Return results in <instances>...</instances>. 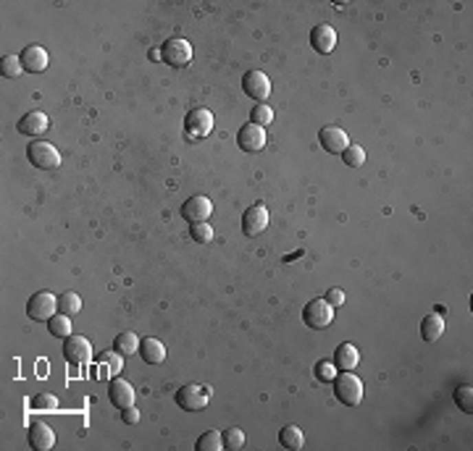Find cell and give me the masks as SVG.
Instances as JSON below:
<instances>
[{"mask_svg": "<svg viewBox=\"0 0 473 451\" xmlns=\"http://www.w3.org/2000/svg\"><path fill=\"white\" fill-rule=\"evenodd\" d=\"M331 383H334V393H337V399H340L342 404H347V407H358V404L363 402V380L358 378L353 370L337 375Z\"/></svg>", "mask_w": 473, "mask_h": 451, "instance_id": "6da1fadb", "label": "cell"}, {"mask_svg": "<svg viewBox=\"0 0 473 451\" xmlns=\"http://www.w3.org/2000/svg\"><path fill=\"white\" fill-rule=\"evenodd\" d=\"M27 158L40 171H53V168L60 165V152L50 142H45V139H34V142L27 145Z\"/></svg>", "mask_w": 473, "mask_h": 451, "instance_id": "7a4b0ae2", "label": "cell"}, {"mask_svg": "<svg viewBox=\"0 0 473 451\" xmlns=\"http://www.w3.org/2000/svg\"><path fill=\"white\" fill-rule=\"evenodd\" d=\"M58 312V297L50 291H37L27 299V315L37 323H47Z\"/></svg>", "mask_w": 473, "mask_h": 451, "instance_id": "3957f363", "label": "cell"}, {"mask_svg": "<svg viewBox=\"0 0 473 451\" xmlns=\"http://www.w3.org/2000/svg\"><path fill=\"white\" fill-rule=\"evenodd\" d=\"M302 321H305V325L308 328H313V331H324L329 323L334 321V307L329 305L326 299H311L308 305H305V310H302Z\"/></svg>", "mask_w": 473, "mask_h": 451, "instance_id": "277c9868", "label": "cell"}, {"mask_svg": "<svg viewBox=\"0 0 473 451\" xmlns=\"http://www.w3.org/2000/svg\"><path fill=\"white\" fill-rule=\"evenodd\" d=\"M208 399H210V389L208 386H195L187 383L177 391V404L184 412H200L208 407Z\"/></svg>", "mask_w": 473, "mask_h": 451, "instance_id": "5b68a950", "label": "cell"}, {"mask_svg": "<svg viewBox=\"0 0 473 451\" xmlns=\"http://www.w3.org/2000/svg\"><path fill=\"white\" fill-rule=\"evenodd\" d=\"M161 60H166L174 69H182V66H187L192 60V45L187 40H182V37H171V40H166L161 45Z\"/></svg>", "mask_w": 473, "mask_h": 451, "instance_id": "8992f818", "label": "cell"}, {"mask_svg": "<svg viewBox=\"0 0 473 451\" xmlns=\"http://www.w3.org/2000/svg\"><path fill=\"white\" fill-rule=\"evenodd\" d=\"M184 129H187V137H195V139H203L213 131V113L208 108H195L187 113V121H184Z\"/></svg>", "mask_w": 473, "mask_h": 451, "instance_id": "52a82bcc", "label": "cell"}, {"mask_svg": "<svg viewBox=\"0 0 473 451\" xmlns=\"http://www.w3.org/2000/svg\"><path fill=\"white\" fill-rule=\"evenodd\" d=\"M236 147L242 152H261L266 147V131H263V126L245 124L242 129L236 131Z\"/></svg>", "mask_w": 473, "mask_h": 451, "instance_id": "ba28073f", "label": "cell"}, {"mask_svg": "<svg viewBox=\"0 0 473 451\" xmlns=\"http://www.w3.org/2000/svg\"><path fill=\"white\" fill-rule=\"evenodd\" d=\"M63 357H66V362H69V365H85V362H89V357H92V347H89V338L72 334L69 338H66V344H63Z\"/></svg>", "mask_w": 473, "mask_h": 451, "instance_id": "9c48e42d", "label": "cell"}, {"mask_svg": "<svg viewBox=\"0 0 473 451\" xmlns=\"http://www.w3.org/2000/svg\"><path fill=\"white\" fill-rule=\"evenodd\" d=\"M242 89H245L248 97L261 102L271 95V79L263 71H248L242 76Z\"/></svg>", "mask_w": 473, "mask_h": 451, "instance_id": "30bf717a", "label": "cell"}, {"mask_svg": "<svg viewBox=\"0 0 473 451\" xmlns=\"http://www.w3.org/2000/svg\"><path fill=\"white\" fill-rule=\"evenodd\" d=\"M268 229V210L266 205H250L248 210H245V216H242V231L248 233V236H258V233H263Z\"/></svg>", "mask_w": 473, "mask_h": 451, "instance_id": "8fae6325", "label": "cell"}, {"mask_svg": "<svg viewBox=\"0 0 473 451\" xmlns=\"http://www.w3.org/2000/svg\"><path fill=\"white\" fill-rule=\"evenodd\" d=\"M210 213H213V205L203 194L190 197L187 203L182 205V218L187 220V223H206L210 218Z\"/></svg>", "mask_w": 473, "mask_h": 451, "instance_id": "7c38bea8", "label": "cell"}, {"mask_svg": "<svg viewBox=\"0 0 473 451\" xmlns=\"http://www.w3.org/2000/svg\"><path fill=\"white\" fill-rule=\"evenodd\" d=\"M19 58H21L24 71L30 73H43L47 69V63H50V56H47V50H45L43 45H27Z\"/></svg>", "mask_w": 473, "mask_h": 451, "instance_id": "4fadbf2b", "label": "cell"}, {"mask_svg": "<svg viewBox=\"0 0 473 451\" xmlns=\"http://www.w3.org/2000/svg\"><path fill=\"white\" fill-rule=\"evenodd\" d=\"M318 142H321V147H324L326 152L342 155V152L347 150V145H350V137H347L344 129H340V126H324L321 134H318Z\"/></svg>", "mask_w": 473, "mask_h": 451, "instance_id": "5bb4252c", "label": "cell"}, {"mask_svg": "<svg viewBox=\"0 0 473 451\" xmlns=\"http://www.w3.org/2000/svg\"><path fill=\"white\" fill-rule=\"evenodd\" d=\"M311 45L316 53H321V56H329L334 47H337V32H334V27H329V24H318V27H313L311 30Z\"/></svg>", "mask_w": 473, "mask_h": 451, "instance_id": "9a60e30c", "label": "cell"}, {"mask_svg": "<svg viewBox=\"0 0 473 451\" xmlns=\"http://www.w3.org/2000/svg\"><path fill=\"white\" fill-rule=\"evenodd\" d=\"M56 443V433L47 422H32L30 425V446L34 451H47Z\"/></svg>", "mask_w": 473, "mask_h": 451, "instance_id": "2e32d148", "label": "cell"}, {"mask_svg": "<svg viewBox=\"0 0 473 451\" xmlns=\"http://www.w3.org/2000/svg\"><path fill=\"white\" fill-rule=\"evenodd\" d=\"M108 396H111V404L118 409L134 407V389H132V383H126V380H121V378L111 380Z\"/></svg>", "mask_w": 473, "mask_h": 451, "instance_id": "e0dca14e", "label": "cell"}, {"mask_svg": "<svg viewBox=\"0 0 473 451\" xmlns=\"http://www.w3.org/2000/svg\"><path fill=\"white\" fill-rule=\"evenodd\" d=\"M47 126H50V118L45 116V113H40V111H32V113H27V116L19 121V134H24V137H40V134H45L47 131Z\"/></svg>", "mask_w": 473, "mask_h": 451, "instance_id": "ac0fdd59", "label": "cell"}, {"mask_svg": "<svg viewBox=\"0 0 473 451\" xmlns=\"http://www.w3.org/2000/svg\"><path fill=\"white\" fill-rule=\"evenodd\" d=\"M358 362H360V354H358V349H355L353 344H340V347H337V351H334V365H337V370L350 373V370L358 367Z\"/></svg>", "mask_w": 473, "mask_h": 451, "instance_id": "d6986e66", "label": "cell"}, {"mask_svg": "<svg viewBox=\"0 0 473 451\" xmlns=\"http://www.w3.org/2000/svg\"><path fill=\"white\" fill-rule=\"evenodd\" d=\"M140 354L148 365H161L166 360V347H163L158 338H140Z\"/></svg>", "mask_w": 473, "mask_h": 451, "instance_id": "ffe728a7", "label": "cell"}, {"mask_svg": "<svg viewBox=\"0 0 473 451\" xmlns=\"http://www.w3.org/2000/svg\"><path fill=\"white\" fill-rule=\"evenodd\" d=\"M444 318L442 315H437V312H431V315H426L424 321H421V338L424 341H437L439 336L444 334Z\"/></svg>", "mask_w": 473, "mask_h": 451, "instance_id": "44dd1931", "label": "cell"}, {"mask_svg": "<svg viewBox=\"0 0 473 451\" xmlns=\"http://www.w3.org/2000/svg\"><path fill=\"white\" fill-rule=\"evenodd\" d=\"M279 443L284 446V449H302V443H305V436H302V430L297 428V425H284L279 430Z\"/></svg>", "mask_w": 473, "mask_h": 451, "instance_id": "7402d4cb", "label": "cell"}, {"mask_svg": "<svg viewBox=\"0 0 473 451\" xmlns=\"http://www.w3.org/2000/svg\"><path fill=\"white\" fill-rule=\"evenodd\" d=\"M113 351H118L121 357H124V354L140 351V338H137V334H134V331H121V334L113 338Z\"/></svg>", "mask_w": 473, "mask_h": 451, "instance_id": "603a6c76", "label": "cell"}, {"mask_svg": "<svg viewBox=\"0 0 473 451\" xmlns=\"http://www.w3.org/2000/svg\"><path fill=\"white\" fill-rule=\"evenodd\" d=\"M82 310V297L76 294V291H63L58 297V312H63V315H76Z\"/></svg>", "mask_w": 473, "mask_h": 451, "instance_id": "cb8c5ba5", "label": "cell"}, {"mask_svg": "<svg viewBox=\"0 0 473 451\" xmlns=\"http://www.w3.org/2000/svg\"><path fill=\"white\" fill-rule=\"evenodd\" d=\"M47 331L53 336H58V338H69V336H72V321H69V315L56 312V315L47 321Z\"/></svg>", "mask_w": 473, "mask_h": 451, "instance_id": "d4e9b609", "label": "cell"}, {"mask_svg": "<svg viewBox=\"0 0 473 451\" xmlns=\"http://www.w3.org/2000/svg\"><path fill=\"white\" fill-rule=\"evenodd\" d=\"M223 449V433L219 430H206L197 438V451H219Z\"/></svg>", "mask_w": 473, "mask_h": 451, "instance_id": "484cf974", "label": "cell"}, {"mask_svg": "<svg viewBox=\"0 0 473 451\" xmlns=\"http://www.w3.org/2000/svg\"><path fill=\"white\" fill-rule=\"evenodd\" d=\"M100 367H103L105 375L116 378L118 373H121V367H124V362H121V354H118V351H105V354H100Z\"/></svg>", "mask_w": 473, "mask_h": 451, "instance_id": "4316f807", "label": "cell"}, {"mask_svg": "<svg viewBox=\"0 0 473 451\" xmlns=\"http://www.w3.org/2000/svg\"><path fill=\"white\" fill-rule=\"evenodd\" d=\"M342 161L347 163L350 168H360V165L366 163V150H363L360 145H353V142H350L347 150L342 152Z\"/></svg>", "mask_w": 473, "mask_h": 451, "instance_id": "83f0119b", "label": "cell"}, {"mask_svg": "<svg viewBox=\"0 0 473 451\" xmlns=\"http://www.w3.org/2000/svg\"><path fill=\"white\" fill-rule=\"evenodd\" d=\"M250 121L255 124V126H268V124L274 121V111H271V105H266V102H258V105L252 108Z\"/></svg>", "mask_w": 473, "mask_h": 451, "instance_id": "f1b7e54d", "label": "cell"}, {"mask_svg": "<svg viewBox=\"0 0 473 451\" xmlns=\"http://www.w3.org/2000/svg\"><path fill=\"white\" fill-rule=\"evenodd\" d=\"M455 402H458V407L463 409V412H468V415H471V412H473V389H471V383H463V386H458V389H455Z\"/></svg>", "mask_w": 473, "mask_h": 451, "instance_id": "f546056e", "label": "cell"}, {"mask_svg": "<svg viewBox=\"0 0 473 451\" xmlns=\"http://www.w3.org/2000/svg\"><path fill=\"white\" fill-rule=\"evenodd\" d=\"M0 71H3L6 79H19L21 71H24L21 58H19V56H6V58H3V66H0Z\"/></svg>", "mask_w": 473, "mask_h": 451, "instance_id": "4dcf8cb0", "label": "cell"}, {"mask_svg": "<svg viewBox=\"0 0 473 451\" xmlns=\"http://www.w3.org/2000/svg\"><path fill=\"white\" fill-rule=\"evenodd\" d=\"M190 236H192L197 244H210L213 242V226H208V223H192L190 226Z\"/></svg>", "mask_w": 473, "mask_h": 451, "instance_id": "1f68e13d", "label": "cell"}, {"mask_svg": "<svg viewBox=\"0 0 473 451\" xmlns=\"http://www.w3.org/2000/svg\"><path fill=\"white\" fill-rule=\"evenodd\" d=\"M245 446V433L239 430V428H229L226 433H223V449L229 451H236Z\"/></svg>", "mask_w": 473, "mask_h": 451, "instance_id": "d6a6232c", "label": "cell"}, {"mask_svg": "<svg viewBox=\"0 0 473 451\" xmlns=\"http://www.w3.org/2000/svg\"><path fill=\"white\" fill-rule=\"evenodd\" d=\"M32 409H47V412H56L58 409V399L53 393H40L32 399Z\"/></svg>", "mask_w": 473, "mask_h": 451, "instance_id": "836d02e7", "label": "cell"}, {"mask_svg": "<svg viewBox=\"0 0 473 451\" xmlns=\"http://www.w3.org/2000/svg\"><path fill=\"white\" fill-rule=\"evenodd\" d=\"M316 378L321 380V383H331V380L337 378V365L334 362H318L316 365Z\"/></svg>", "mask_w": 473, "mask_h": 451, "instance_id": "e575fe53", "label": "cell"}, {"mask_svg": "<svg viewBox=\"0 0 473 451\" xmlns=\"http://www.w3.org/2000/svg\"><path fill=\"white\" fill-rule=\"evenodd\" d=\"M326 302L331 307H342L344 305V291L342 289H329L326 291Z\"/></svg>", "mask_w": 473, "mask_h": 451, "instance_id": "d590c367", "label": "cell"}, {"mask_svg": "<svg viewBox=\"0 0 473 451\" xmlns=\"http://www.w3.org/2000/svg\"><path fill=\"white\" fill-rule=\"evenodd\" d=\"M121 412H124V422H126V425H137V422H140V412L134 407H126V409H121Z\"/></svg>", "mask_w": 473, "mask_h": 451, "instance_id": "8d00e7d4", "label": "cell"}]
</instances>
